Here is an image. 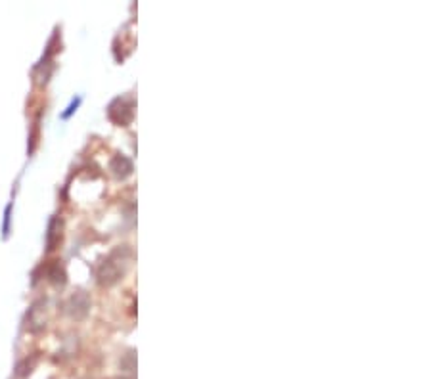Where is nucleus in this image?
<instances>
[{"instance_id":"nucleus-1","label":"nucleus","mask_w":431,"mask_h":379,"mask_svg":"<svg viewBox=\"0 0 431 379\" xmlns=\"http://www.w3.org/2000/svg\"><path fill=\"white\" fill-rule=\"evenodd\" d=\"M60 239H62V220L52 219L50 225H48V234H46V245H48V251L56 249V245L60 244Z\"/></svg>"},{"instance_id":"nucleus-2","label":"nucleus","mask_w":431,"mask_h":379,"mask_svg":"<svg viewBox=\"0 0 431 379\" xmlns=\"http://www.w3.org/2000/svg\"><path fill=\"white\" fill-rule=\"evenodd\" d=\"M67 309H69V312L73 316H84L86 315V310H89V299H86V295H83V293H77V295H73L69 299Z\"/></svg>"},{"instance_id":"nucleus-3","label":"nucleus","mask_w":431,"mask_h":379,"mask_svg":"<svg viewBox=\"0 0 431 379\" xmlns=\"http://www.w3.org/2000/svg\"><path fill=\"white\" fill-rule=\"evenodd\" d=\"M111 171H113V174L116 176H127V174H130V171H133V163H130L127 157H123V155H117L116 159L111 161Z\"/></svg>"},{"instance_id":"nucleus-4","label":"nucleus","mask_w":431,"mask_h":379,"mask_svg":"<svg viewBox=\"0 0 431 379\" xmlns=\"http://www.w3.org/2000/svg\"><path fill=\"white\" fill-rule=\"evenodd\" d=\"M48 276H50L52 282H56V283H64L65 282L64 268H62V266H60L58 263L52 264V268L48 270Z\"/></svg>"}]
</instances>
